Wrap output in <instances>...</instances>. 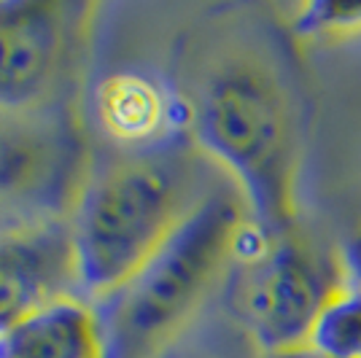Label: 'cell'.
Wrapping results in <instances>:
<instances>
[{
	"instance_id": "7c38bea8",
	"label": "cell",
	"mask_w": 361,
	"mask_h": 358,
	"mask_svg": "<svg viewBox=\"0 0 361 358\" xmlns=\"http://www.w3.org/2000/svg\"><path fill=\"white\" fill-rule=\"evenodd\" d=\"M165 358H235L224 353V350H219V347H202V345H192V347H173Z\"/></svg>"
},
{
	"instance_id": "30bf717a",
	"label": "cell",
	"mask_w": 361,
	"mask_h": 358,
	"mask_svg": "<svg viewBox=\"0 0 361 358\" xmlns=\"http://www.w3.org/2000/svg\"><path fill=\"white\" fill-rule=\"evenodd\" d=\"M310 347L326 358H361V288L345 283L324 304Z\"/></svg>"
},
{
	"instance_id": "6da1fadb",
	"label": "cell",
	"mask_w": 361,
	"mask_h": 358,
	"mask_svg": "<svg viewBox=\"0 0 361 358\" xmlns=\"http://www.w3.org/2000/svg\"><path fill=\"white\" fill-rule=\"evenodd\" d=\"M180 92L186 132L238 186L256 226L281 235L300 224L305 97L283 38L248 19L221 25L197 46Z\"/></svg>"
},
{
	"instance_id": "5b68a950",
	"label": "cell",
	"mask_w": 361,
	"mask_h": 358,
	"mask_svg": "<svg viewBox=\"0 0 361 358\" xmlns=\"http://www.w3.org/2000/svg\"><path fill=\"white\" fill-rule=\"evenodd\" d=\"M94 11L90 3L0 0V108L51 111L73 84Z\"/></svg>"
},
{
	"instance_id": "52a82bcc",
	"label": "cell",
	"mask_w": 361,
	"mask_h": 358,
	"mask_svg": "<svg viewBox=\"0 0 361 358\" xmlns=\"http://www.w3.org/2000/svg\"><path fill=\"white\" fill-rule=\"evenodd\" d=\"M94 119L121 151L149 149L180 135V100L146 75L121 70L108 75L94 90Z\"/></svg>"
},
{
	"instance_id": "9c48e42d",
	"label": "cell",
	"mask_w": 361,
	"mask_h": 358,
	"mask_svg": "<svg viewBox=\"0 0 361 358\" xmlns=\"http://www.w3.org/2000/svg\"><path fill=\"white\" fill-rule=\"evenodd\" d=\"M65 143L49 113L0 108V202L38 195L60 178Z\"/></svg>"
},
{
	"instance_id": "277c9868",
	"label": "cell",
	"mask_w": 361,
	"mask_h": 358,
	"mask_svg": "<svg viewBox=\"0 0 361 358\" xmlns=\"http://www.w3.org/2000/svg\"><path fill=\"white\" fill-rule=\"evenodd\" d=\"M345 283L340 254L318 245L300 224L281 235L254 224L226 285L245 340L267 356L310 342L324 304Z\"/></svg>"
},
{
	"instance_id": "3957f363",
	"label": "cell",
	"mask_w": 361,
	"mask_h": 358,
	"mask_svg": "<svg viewBox=\"0 0 361 358\" xmlns=\"http://www.w3.org/2000/svg\"><path fill=\"white\" fill-rule=\"evenodd\" d=\"M238 186L219 183L121 291L100 304L111 358H165L229 283L254 226Z\"/></svg>"
},
{
	"instance_id": "8992f818",
	"label": "cell",
	"mask_w": 361,
	"mask_h": 358,
	"mask_svg": "<svg viewBox=\"0 0 361 358\" xmlns=\"http://www.w3.org/2000/svg\"><path fill=\"white\" fill-rule=\"evenodd\" d=\"M75 294L81 275L71 221H38L0 235V334Z\"/></svg>"
},
{
	"instance_id": "4fadbf2b",
	"label": "cell",
	"mask_w": 361,
	"mask_h": 358,
	"mask_svg": "<svg viewBox=\"0 0 361 358\" xmlns=\"http://www.w3.org/2000/svg\"><path fill=\"white\" fill-rule=\"evenodd\" d=\"M259 358H326V356H321V353H318V350H313L310 345H305V347L281 350V353H267V356H259Z\"/></svg>"
},
{
	"instance_id": "7a4b0ae2",
	"label": "cell",
	"mask_w": 361,
	"mask_h": 358,
	"mask_svg": "<svg viewBox=\"0 0 361 358\" xmlns=\"http://www.w3.org/2000/svg\"><path fill=\"white\" fill-rule=\"evenodd\" d=\"M189 132L121 151L87 175L73 213L81 294L103 304L135 278L219 186Z\"/></svg>"
},
{
	"instance_id": "ba28073f",
	"label": "cell",
	"mask_w": 361,
	"mask_h": 358,
	"mask_svg": "<svg viewBox=\"0 0 361 358\" xmlns=\"http://www.w3.org/2000/svg\"><path fill=\"white\" fill-rule=\"evenodd\" d=\"M0 358H111L100 304L81 294L46 304L0 334Z\"/></svg>"
},
{
	"instance_id": "8fae6325",
	"label": "cell",
	"mask_w": 361,
	"mask_h": 358,
	"mask_svg": "<svg viewBox=\"0 0 361 358\" xmlns=\"http://www.w3.org/2000/svg\"><path fill=\"white\" fill-rule=\"evenodd\" d=\"M337 254H340V261H343L345 280L350 285H359L361 288V224L348 232V237L343 240Z\"/></svg>"
}]
</instances>
